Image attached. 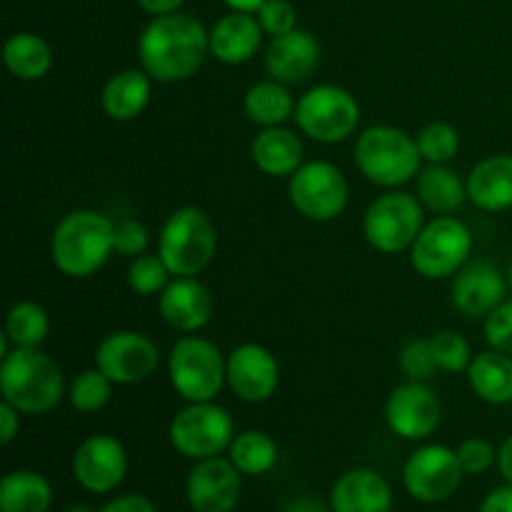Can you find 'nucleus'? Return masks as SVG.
<instances>
[{
    "label": "nucleus",
    "instance_id": "9d476101",
    "mask_svg": "<svg viewBox=\"0 0 512 512\" xmlns=\"http://www.w3.org/2000/svg\"><path fill=\"white\" fill-rule=\"evenodd\" d=\"M288 195L293 208L308 220L328 223L345 210L350 198L348 180L338 165L328 160L303 163L288 183Z\"/></svg>",
    "mask_w": 512,
    "mask_h": 512
},
{
    "label": "nucleus",
    "instance_id": "c85d7f7f",
    "mask_svg": "<svg viewBox=\"0 0 512 512\" xmlns=\"http://www.w3.org/2000/svg\"><path fill=\"white\" fill-rule=\"evenodd\" d=\"M5 68L20 80H40L48 75L53 65V50L40 35L15 33L5 40L3 48Z\"/></svg>",
    "mask_w": 512,
    "mask_h": 512
},
{
    "label": "nucleus",
    "instance_id": "2f4dec72",
    "mask_svg": "<svg viewBox=\"0 0 512 512\" xmlns=\"http://www.w3.org/2000/svg\"><path fill=\"white\" fill-rule=\"evenodd\" d=\"M50 318L43 305L33 300H23L10 308L5 318V335L13 348H40L48 340Z\"/></svg>",
    "mask_w": 512,
    "mask_h": 512
},
{
    "label": "nucleus",
    "instance_id": "49530a36",
    "mask_svg": "<svg viewBox=\"0 0 512 512\" xmlns=\"http://www.w3.org/2000/svg\"><path fill=\"white\" fill-rule=\"evenodd\" d=\"M283 512H328V508L315 498H295L285 505Z\"/></svg>",
    "mask_w": 512,
    "mask_h": 512
},
{
    "label": "nucleus",
    "instance_id": "2eb2a0df",
    "mask_svg": "<svg viewBox=\"0 0 512 512\" xmlns=\"http://www.w3.org/2000/svg\"><path fill=\"white\" fill-rule=\"evenodd\" d=\"M128 473V453L113 435H90L73 455V475L88 493L105 495L118 488Z\"/></svg>",
    "mask_w": 512,
    "mask_h": 512
},
{
    "label": "nucleus",
    "instance_id": "4c0bfd02",
    "mask_svg": "<svg viewBox=\"0 0 512 512\" xmlns=\"http://www.w3.org/2000/svg\"><path fill=\"white\" fill-rule=\"evenodd\" d=\"M485 340L498 353L512 355V300H503L490 315H485Z\"/></svg>",
    "mask_w": 512,
    "mask_h": 512
},
{
    "label": "nucleus",
    "instance_id": "37998d69",
    "mask_svg": "<svg viewBox=\"0 0 512 512\" xmlns=\"http://www.w3.org/2000/svg\"><path fill=\"white\" fill-rule=\"evenodd\" d=\"M20 410L13 408L10 403H0V443L3 445H10L15 440V435H18L20 430Z\"/></svg>",
    "mask_w": 512,
    "mask_h": 512
},
{
    "label": "nucleus",
    "instance_id": "e433bc0d",
    "mask_svg": "<svg viewBox=\"0 0 512 512\" xmlns=\"http://www.w3.org/2000/svg\"><path fill=\"white\" fill-rule=\"evenodd\" d=\"M400 368H403V373L408 375L410 380H420V383H425V380L433 378L435 370H438V363H435L430 340H423V338L410 340V343L403 348V353H400Z\"/></svg>",
    "mask_w": 512,
    "mask_h": 512
},
{
    "label": "nucleus",
    "instance_id": "09e8293b",
    "mask_svg": "<svg viewBox=\"0 0 512 512\" xmlns=\"http://www.w3.org/2000/svg\"><path fill=\"white\" fill-rule=\"evenodd\" d=\"M223 3L230 10H235V13H258L265 5V0H223Z\"/></svg>",
    "mask_w": 512,
    "mask_h": 512
},
{
    "label": "nucleus",
    "instance_id": "412c9836",
    "mask_svg": "<svg viewBox=\"0 0 512 512\" xmlns=\"http://www.w3.org/2000/svg\"><path fill=\"white\" fill-rule=\"evenodd\" d=\"M330 508L333 512H390L393 490L378 470L355 468L335 480Z\"/></svg>",
    "mask_w": 512,
    "mask_h": 512
},
{
    "label": "nucleus",
    "instance_id": "0eeeda50",
    "mask_svg": "<svg viewBox=\"0 0 512 512\" xmlns=\"http://www.w3.org/2000/svg\"><path fill=\"white\" fill-rule=\"evenodd\" d=\"M295 123L318 143H340L360 123V105L340 85H315L295 105Z\"/></svg>",
    "mask_w": 512,
    "mask_h": 512
},
{
    "label": "nucleus",
    "instance_id": "de8ad7c7",
    "mask_svg": "<svg viewBox=\"0 0 512 512\" xmlns=\"http://www.w3.org/2000/svg\"><path fill=\"white\" fill-rule=\"evenodd\" d=\"M498 465H500V475L512 485V435L500 445L498 453Z\"/></svg>",
    "mask_w": 512,
    "mask_h": 512
},
{
    "label": "nucleus",
    "instance_id": "bb28decb",
    "mask_svg": "<svg viewBox=\"0 0 512 512\" xmlns=\"http://www.w3.org/2000/svg\"><path fill=\"white\" fill-rule=\"evenodd\" d=\"M418 200L438 215H450L468 200V185L445 163H430L420 170Z\"/></svg>",
    "mask_w": 512,
    "mask_h": 512
},
{
    "label": "nucleus",
    "instance_id": "4be33fe9",
    "mask_svg": "<svg viewBox=\"0 0 512 512\" xmlns=\"http://www.w3.org/2000/svg\"><path fill=\"white\" fill-rule=\"evenodd\" d=\"M263 25L250 13H230L210 30V55L225 65L248 63L260 48Z\"/></svg>",
    "mask_w": 512,
    "mask_h": 512
},
{
    "label": "nucleus",
    "instance_id": "f03ea898",
    "mask_svg": "<svg viewBox=\"0 0 512 512\" xmlns=\"http://www.w3.org/2000/svg\"><path fill=\"white\" fill-rule=\"evenodd\" d=\"M115 253V223L98 210H73L58 223L50 243L55 268L68 278H90Z\"/></svg>",
    "mask_w": 512,
    "mask_h": 512
},
{
    "label": "nucleus",
    "instance_id": "c756f323",
    "mask_svg": "<svg viewBox=\"0 0 512 512\" xmlns=\"http://www.w3.org/2000/svg\"><path fill=\"white\" fill-rule=\"evenodd\" d=\"M295 100L285 83L280 80H263L255 83L253 88L245 93L243 108L253 123L263 125V128H275L283 125L290 115H295Z\"/></svg>",
    "mask_w": 512,
    "mask_h": 512
},
{
    "label": "nucleus",
    "instance_id": "ea45409f",
    "mask_svg": "<svg viewBox=\"0 0 512 512\" xmlns=\"http://www.w3.org/2000/svg\"><path fill=\"white\" fill-rule=\"evenodd\" d=\"M148 228L140 220L125 218L115 223V253L125 258H138L148 250Z\"/></svg>",
    "mask_w": 512,
    "mask_h": 512
},
{
    "label": "nucleus",
    "instance_id": "7ed1b4c3",
    "mask_svg": "<svg viewBox=\"0 0 512 512\" xmlns=\"http://www.w3.org/2000/svg\"><path fill=\"white\" fill-rule=\"evenodd\" d=\"M63 370L40 348H13L0 363V393L23 415H43L63 398Z\"/></svg>",
    "mask_w": 512,
    "mask_h": 512
},
{
    "label": "nucleus",
    "instance_id": "72a5a7b5",
    "mask_svg": "<svg viewBox=\"0 0 512 512\" xmlns=\"http://www.w3.org/2000/svg\"><path fill=\"white\" fill-rule=\"evenodd\" d=\"M415 140L428 163H448L460 150V133L448 123H428Z\"/></svg>",
    "mask_w": 512,
    "mask_h": 512
},
{
    "label": "nucleus",
    "instance_id": "3c124183",
    "mask_svg": "<svg viewBox=\"0 0 512 512\" xmlns=\"http://www.w3.org/2000/svg\"><path fill=\"white\" fill-rule=\"evenodd\" d=\"M508 283H510V290H512V260H510V270H508Z\"/></svg>",
    "mask_w": 512,
    "mask_h": 512
},
{
    "label": "nucleus",
    "instance_id": "a18cd8bd",
    "mask_svg": "<svg viewBox=\"0 0 512 512\" xmlns=\"http://www.w3.org/2000/svg\"><path fill=\"white\" fill-rule=\"evenodd\" d=\"M185 0H138V5L143 10H148L150 15H168L178 13V8Z\"/></svg>",
    "mask_w": 512,
    "mask_h": 512
},
{
    "label": "nucleus",
    "instance_id": "1a4fd4ad",
    "mask_svg": "<svg viewBox=\"0 0 512 512\" xmlns=\"http://www.w3.org/2000/svg\"><path fill=\"white\" fill-rule=\"evenodd\" d=\"M423 228V203L415 195L395 190L375 198L363 218L368 243L388 255L413 248Z\"/></svg>",
    "mask_w": 512,
    "mask_h": 512
},
{
    "label": "nucleus",
    "instance_id": "603ef678",
    "mask_svg": "<svg viewBox=\"0 0 512 512\" xmlns=\"http://www.w3.org/2000/svg\"><path fill=\"white\" fill-rule=\"evenodd\" d=\"M193 512H195V510H193Z\"/></svg>",
    "mask_w": 512,
    "mask_h": 512
},
{
    "label": "nucleus",
    "instance_id": "7c9ffc66",
    "mask_svg": "<svg viewBox=\"0 0 512 512\" xmlns=\"http://www.w3.org/2000/svg\"><path fill=\"white\" fill-rule=\"evenodd\" d=\"M230 460L243 475H265L278 463V445L263 430H243L230 443Z\"/></svg>",
    "mask_w": 512,
    "mask_h": 512
},
{
    "label": "nucleus",
    "instance_id": "9b49d317",
    "mask_svg": "<svg viewBox=\"0 0 512 512\" xmlns=\"http://www.w3.org/2000/svg\"><path fill=\"white\" fill-rule=\"evenodd\" d=\"M470 250H473V233L468 225L443 215L420 230L418 240L410 248V263L423 278L440 280L458 273Z\"/></svg>",
    "mask_w": 512,
    "mask_h": 512
},
{
    "label": "nucleus",
    "instance_id": "c9c22d12",
    "mask_svg": "<svg viewBox=\"0 0 512 512\" xmlns=\"http://www.w3.org/2000/svg\"><path fill=\"white\" fill-rule=\"evenodd\" d=\"M430 348H433L435 363L440 370H448V373H463L470 368L473 358H470V345L455 330H440L430 338Z\"/></svg>",
    "mask_w": 512,
    "mask_h": 512
},
{
    "label": "nucleus",
    "instance_id": "393cba45",
    "mask_svg": "<svg viewBox=\"0 0 512 512\" xmlns=\"http://www.w3.org/2000/svg\"><path fill=\"white\" fill-rule=\"evenodd\" d=\"M100 103L108 118L128 123L135 120L150 103V78L145 70H120L105 83Z\"/></svg>",
    "mask_w": 512,
    "mask_h": 512
},
{
    "label": "nucleus",
    "instance_id": "39448f33",
    "mask_svg": "<svg viewBox=\"0 0 512 512\" xmlns=\"http://www.w3.org/2000/svg\"><path fill=\"white\" fill-rule=\"evenodd\" d=\"M215 225L200 208H178L160 230L158 255L175 278H195L215 255Z\"/></svg>",
    "mask_w": 512,
    "mask_h": 512
},
{
    "label": "nucleus",
    "instance_id": "a211bd4d",
    "mask_svg": "<svg viewBox=\"0 0 512 512\" xmlns=\"http://www.w3.org/2000/svg\"><path fill=\"white\" fill-rule=\"evenodd\" d=\"M213 295L200 280L175 278L160 293V318L178 333H198L213 318Z\"/></svg>",
    "mask_w": 512,
    "mask_h": 512
},
{
    "label": "nucleus",
    "instance_id": "58836bf2",
    "mask_svg": "<svg viewBox=\"0 0 512 512\" xmlns=\"http://www.w3.org/2000/svg\"><path fill=\"white\" fill-rule=\"evenodd\" d=\"M258 20L265 33L273 35V38L298 28V13H295L290 0H265L263 8L258 10Z\"/></svg>",
    "mask_w": 512,
    "mask_h": 512
},
{
    "label": "nucleus",
    "instance_id": "cd10ccee",
    "mask_svg": "<svg viewBox=\"0 0 512 512\" xmlns=\"http://www.w3.org/2000/svg\"><path fill=\"white\" fill-rule=\"evenodd\" d=\"M50 483L33 470H15L0 480V512H48Z\"/></svg>",
    "mask_w": 512,
    "mask_h": 512
},
{
    "label": "nucleus",
    "instance_id": "8fccbe9b",
    "mask_svg": "<svg viewBox=\"0 0 512 512\" xmlns=\"http://www.w3.org/2000/svg\"><path fill=\"white\" fill-rule=\"evenodd\" d=\"M65 512H93V510H90L88 505H70V508Z\"/></svg>",
    "mask_w": 512,
    "mask_h": 512
},
{
    "label": "nucleus",
    "instance_id": "a878e982",
    "mask_svg": "<svg viewBox=\"0 0 512 512\" xmlns=\"http://www.w3.org/2000/svg\"><path fill=\"white\" fill-rule=\"evenodd\" d=\"M470 388L480 400L490 405L512 403V355L490 348L473 358L468 368Z\"/></svg>",
    "mask_w": 512,
    "mask_h": 512
},
{
    "label": "nucleus",
    "instance_id": "ddd939ff",
    "mask_svg": "<svg viewBox=\"0 0 512 512\" xmlns=\"http://www.w3.org/2000/svg\"><path fill=\"white\" fill-rule=\"evenodd\" d=\"M160 353L148 335L138 330H115L95 348V368L118 385H135L158 370Z\"/></svg>",
    "mask_w": 512,
    "mask_h": 512
},
{
    "label": "nucleus",
    "instance_id": "f8f14e48",
    "mask_svg": "<svg viewBox=\"0 0 512 512\" xmlns=\"http://www.w3.org/2000/svg\"><path fill=\"white\" fill-rule=\"evenodd\" d=\"M465 470L458 453L445 445H425L408 458L403 468L405 490L420 503H443L460 488Z\"/></svg>",
    "mask_w": 512,
    "mask_h": 512
},
{
    "label": "nucleus",
    "instance_id": "f257e3e1",
    "mask_svg": "<svg viewBox=\"0 0 512 512\" xmlns=\"http://www.w3.org/2000/svg\"><path fill=\"white\" fill-rule=\"evenodd\" d=\"M210 53V33L193 15H155L138 43L140 65L160 83H178L200 70Z\"/></svg>",
    "mask_w": 512,
    "mask_h": 512
},
{
    "label": "nucleus",
    "instance_id": "5701e85b",
    "mask_svg": "<svg viewBox=\"0 0 512 512\" xmlns=\"http://www.w3.org/2000/svg\"><path fill=\"white\" fill-rule=\"evenodd\" d=\"M468 200L488 213L512 208V155H490L468 175Z\"/></svg>",
    "mask_w": 512,
    "mask_h": 512
},
{
    "label": "nucleus",
    "instance_id": "aec40b11",
    "mask_svg": "<svg viewBox=\"0 0 512 512\" xmlns=\"http://www.w3.org/2000/svg\"><path fill=\"white\" fill-rule=\"evenodd\" d=\"M320 63V45L308 30H290L278 35L265 50V68L280 83H303Z\"/></svg>",
    "mask_w": 512,
    "mask_h": 512
},
{
    "label": "nucleus",
    "instance_id": "79ce46f5",
    "mask_svg": "<svg viewBox=\"0 0 512 512\" xmlns=\"http://www.w3.org/2000/svg\"><path fill=\"white\" fill-rule=\"evenodd\" d=\"M98 512H158L155 505L150 503L145 495H120V498L110 500L108 505H103Z\"/></svg>",
    "mask_w": 512,
    "mask_h": 512
},
{
    "label": "nucleus",
    "instance_id": "c03bdc74",
    "mask_svg": "<svg viewBox=\"0 0 512 512\" xmlns=\"http://www.w3.org/2000/svg\"><path fill=\"white\" fill-rule=\"evenodd\" d=\"M478 512H512V485L493 490V493L483 500Z\"/></svg>",
    "mask_w": 512,
    "mask_h": 512
},
{
    "label": "nucleus",
    "instance_id": "6e6552de",
    "mask_svg": "<svg viewBox=\"0 0 512 512\" xmlns=\"http://www.w3.org/2000/svg\"><path fill=\"white\" fill-rule=\"evenodd\" d=\"M170 445L180 455L190 460L218 458L225 448H230L235 438V425L228 410L208 403H190L170 420L168 430Z\"/></svg>",
    "mask_w": 512,
    "mask_h": 512
},
{
    "label": "nucleus",
    "instance_id": "4468645a",
    "mask_svg": "<svg viewBox=\"0 0 512 512\" xmlns=\"http://www.w3.org/2000/svg\"><path fill=\"white\" fill-rule=\"evenodd\" d=\"M385 420L395 435L405 440H423L438 430L443 420L440 398L420 380L398 385L385 403Z\"/></svg>",
    "mask_w": 512,
    "mask_h": 512
},
{
    "label": "nucleus",
    "instance_id": "473e14b6",
    "mask_svg": "<svg viewBox=\"0 0 512 512\" xmlns=\"http://www.w3.org/2000/svg\"><path fill=\"white\" fill-rule=\"evenodd\" d=\"M113 380L105 373L95 370H85L70 385V405H73L78 413H98L113 398Z\"/></svg>",
    "mask_w": 512,
    "mask_h": 512
},
{
    "label": "nucleus",
    "instance_id": "dca6fc26",
    "mask_svg": "<svg viewBox=\"0 0 512 512\" xmlns=\"http://www.w3.org/2000/svg\"><path fill=\"white\" fill-rule=\"evenodd\" d=\"M233 460L205 458L198 460L188 475V503L195 512H233L243 495V480Z\"/></svg>",
    "mask_w": 512,
    "mask_h": 512
},
{
    "label": "nucleus",
    "instance_id": "b1692460",
    "mask_svg": "<svg viewBox=\"0 0 512 512\" xmlns=\"http://www.w3.org/2000/svg\"><path fill=\"white\" fill-rule=\"evenodd\" d=\"M250 158L270 178H285L303 165L305 148L293 130L275 125L255 135L250 145Z\"/></svg>",
    "mask_w": 512,
    "mask_h": 512
},
{
    "label": "nucleus",
    "instance_id": "20e7f679",
    "mask_svg": "<svg viewBox=\"0 0 512 512\" xmlns=\"http://www.w3.org/2000/svg\"><path fill=\"white\" fill-rule=\"evenodd\" d=\"M418 140L393 125H373L355 143V165L370 183L398 188L420 173Z\"/></svg>",
    "mask_w": 512,
    "mask_h": 512
},
{
    "label": "nucleus",
    "instance_id": "f704fd0d",
    "mask_svg": "<svg viewBox=\"0 0 512 512\" xmlns=\"http://www.w3.org/2000/svg\"><path fill=\"white\" fill-rule=\"evenodd\" d=\"M168 278L170 270L160 255H138V258H133V263L128 268V285L138 295L163 293L165 285H168Z\"/></svg>",
    "mask_w": 512,
    "mask_h": 512
},
{
    "label": "nucleus",
    "instance_id": "f3484780",
    "mask_svg": "<svg viewBox=\"0 0 512 512\" xmlns=\"http://www.w3.org/2000/svg\"><path fill=\"white\" fill-rule=\"evenodd\" d=\"M278 383V360L263 345L245 343L228 355V385L245 403L270 400L278 390Z\"/></svg>",
    "mask_w": 512,
    "mask_h": 512
},
{
    "label": "nucleus",
    "instance_id": "6ab92c4d",
    "mask_svg": "<svg viewBox=\"0 0 512 512\" xmlns=\"http://www.w3.org/2000/svg\"><path fill=\"white\" fill-rule=\"evenodd\" d=\"M510 283H505L503 273L488 260H475L465 265L453 280V305L465 313L468 318H480L490 315L505 298V290Z\"/></svg>",
    "mask_w": 512,
    "mask_h": 512
},
{
    "label": "nucleus",
    "instance_id": "a19ab883",
    "mask_svg": "<svg viewBox=\"0 0 512 512\" xmlns=\"http://www.w3.org/2000/svg\"><path fill=\"white\" fill-rule=\"evenodd\" d=\"M458 458L465 475H480L485 473V470H490V465L498 460V453H495V448L488 440L470 438L458 448Z\"/></svg>",
    "mask_w": 512,
    "mask_h": 512
},
{
    "label": "nucleus",
    "instance_id": "423d86ee",
    "mask_svg": "<svg viewBox=\"0 0 512 512\" xmlns=\"http://www.w3.org/2000/svg\"><path fill=\"white\" fill-rule=\"evenodd\" d=\"M168 375L175 393L188 403H208L228 383V360L205 338H180L168 358Z\"/></svg>",
    "mask_w": 512,
    "mask_h": 512
}]
</instances>
